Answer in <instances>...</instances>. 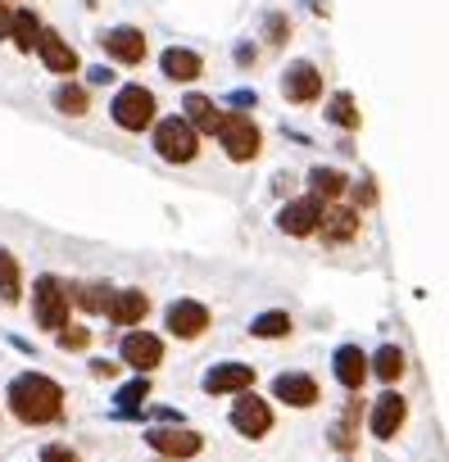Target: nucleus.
Masks as SVG:
<instances>
[{
	"label": "nucleus",
	"mask_w": 449,
	"mask_h": 462,
	"mask_svg": "<svg viewBox=\"0 0 449 462\" xmlns=\"http://www.w3.org/2000/svg\"><path fill=\"white\" fill-rule=\"evenodd\" d=\"M87 105H91V100H87V91H82L78 82H64V87L55 91V109H60V114H69V118H82V114H87Z\"/></svg>",
	"instance_id": "obj_29"
},
{
	"label": "nucleus",
	"mask_w": 449,
	"mask_h": 462,
	"mask_svg": "<svg viewBox=\"0 0 449 462\" xmlns=\"http://www.w3.org/2000/svg\"><path fill=\"white\" fill-rule=\"evenodd\" d=\"M10 37H14V46H19L23 55H28V51H37V37H42V23H37V14H33V10H14Z\"/></svg>",
	"instance_id": "obj_25"
},
{
	"label": "nucleus",
	"mask_w": 449,
	"mask_h": 462,
	"mask_svg": "<svg viewBox=\"0 0 449 462\" xmlns=\"http://www.w3.org/2000/svg\"><path fill=\"white\" fill-rule=\"evenodd\" d=\"M33 309H37V327H42V331L69 327V286H64L60 277H37V286H33Z\"/></svg>",
	"instance_id": "obj_3"
},
{
	"label": "nucleus",
	"mask_w": 449,
	"mask_h": 462,
	"mask_svg": "<svg viewBox=\"0 0 449 462\" xmlns=\"http://www.w3.org/2000/svg\"><path fill=\"white\" fill-rule=\"evenodd\" d=\"M309 186H313V199H336L350 181H345V172H336V168H313V172H309Z\"/></svg>",
	"instance_id": "obj_26"
},
{
	"label": "nucleus",
	"mask_w": 449,
	"mask_h": 462,
	"mask_svg": "<svg viewBox=\"0 0 449 462\" xmlns=\"http://www.w3.org/2000/svg\"><path fill=\"white\" fill-rule=\"evenodd\" d=\"M182 109H186V123H191V132H195V136H200V132H209V136H213V132H218V123H222V109H218L209 96H186V105H182Z\"/></svg>",
	"instance_id": "obj_21"
},
{
	"label": "nucleus",
	"mask_w": 449,
	"mask_h": 462,
	"mask_svg": "<svg viewBox=\"0 0 449 462\" xmlns=\"http://www.w3.org/2000/svg\"><path fill=\"white\" fill-rule=\"evenodd\" d=\"M368 372H372V376H381L386 385H395V381L404 376V354H399L395 345H381V349L368 358Z\"/></svg>",
	"instance_id": "obj_24"
},
{
	"label": "nucleus",
	"mask_w": 449,
	"mask_h": 462,
	"mask_svg": "<svg viewBox=\"0 0 449 462\" xmlns=\"http://www.w3.org/2000/svg\"><path fill=\"white\" fill-rule=\"evenodd\" d=\"M318 217H323V204H318L313 195H304V199H291V204L277 213V226L286 231V236H313Z\"/></svg>",
	"instance_id": "obj_9"
},
{
	"label": "nucleus",
	"mask_w": 449,
	"mask_h": 462,
	"mask_svg": "<svg viewBox=\"0 0 449 462\" xmlns=\"http://www.w3.org/2000/svg\"><path fill=\"white\" fill-rule=\"evenodd\" d=\"M318 231H323V241H332V245H345V241H354L359 236V208H323V217H318Z\"/></svg>",
	"instance_id": "obj_17"
},
{
	"label": "nucleus",
	"mask_w": 449,
	"mask_h": 462,
	"mask_svg": "<svg viewBox=\"0 0 449 462\" xmlns=\"http://www.w3.org/2000/svg\"><path fill=\"white\" fill-rule=\"evenodd\" d=\"M100 46H105V55L109 60H118V64H145V37H141V28H109L105 37H100Z\"/></svg>",
	"instance_id": "obj_10"
},
{
	"label": "nucleus",
	"mask_w": 449,
	"mask_h": 462,
	"mask_svg": "<svg viewBox=\"0 0 449 462\" xmlns=\"http://www.w3.org/2000/svg\"><path fill=\"white\" fill-rule=\"evenodd\" d=\"M404 417H408V403H404L395 390H386V394L372 403V435H377V439H395L399 426H404Z\"/></svg>",
	"instance_id": "obj_15"
},
{
	"label": "nucleus",
	"mask_w": 449,
	"mask_h": 462,
	"mask_svg": "<svg viewBox=\"0 0 449 462\" xmlns=\"http://www.w3.org/2000/svg\"><path fill=\"white\" fill-rule=\"evenodd\" d=\"M0 300L5 304L23 300V273H19V259L10 250H0Z\"/></svg>",
	"instance_id": "obj_23"
},
{
	"label": "nucleus",
	"mask_w": 449,
	"mask_h": 462,
	"mask_svg": "<svg viewBox=\"0 0 449 462\" xmlns=\"http://www.w3.org/2000/svg\"><path fill=\"white\" fill-rule=\"evenodd\" d=\"M87 78H91V87H109V82H114V69H105V64H96V69H91Z\"/></svg>",
	"instance_id": "obj_37"
},
{
	"label": "nucleus",
	"mask_w": 449,
	"mask_h": 462,
	"mask_svg": "<svg viewBox=\"0 0 449 462\" xmlns=\"http://www.w3.org/2000/svg\"><path fill=\"white\" fill-rule=\"evenodd\" d=\"M213 136L222 141L228 159H237V163H250V159L264 150V132H259L246 114H222V123H218V132H213Z\"/></svg>",
	"instance_id": "obj_2"
},
{
	"label": "nucleus",
	"mask_w": 449,
	"mask_h": 462,
	"mask_svg": "<svg viewBox=\"0 0 449 462\" xmlns=\"http://www.w3.org/2000/svg\"><path fill=\"white\" fill-rule=\"evenodd\" d=\"M154 150H159L164 163H191L200 154V136L191 132L186 118H164L154 127Z\"/></svg>",
	"instance_id": "obj_4"
},
{
	"label": "nucleus",
	"mask_w": 449,
	"mask_h": 462,
	"mask_svg": "<svg viewBox=\"0 0 449 462\" xmlns=\"http://www.w3.org/2000/svg\"><path fill=\"white\" fill-rule=\"evenodd\" d=\"M228 105H232V109H255V105H259V91H246V87H241V91L228 96Z\"/></svg>",
	"instance_id": "obj_35"
},
{
	"label": "nucleus",
	"mask_w": 449,
	"mask_h": 462,
	"mask_svg": "<svg viewBox=\"0 0 449 462\" xmlns=\"http://www.w3.org/2000/svg\"><path fill=\"white\" fill-rule=\"evenodd\" d=\"M332 367H336V381H341L345 390H359V385L368 381V354H363L359 345H341L336 358H332Z\"/></svg>",
	"instance_id": "obj_19"
},
{
	"label": "nucleus",
	"mask_w": 449,
	"mask_h": 462,
	"mask_svg": "<svg viewBox=\"0 0 449 462\" xmlns=\"http://www.w3.org/2000/svg\"><path fill=\"white\" fill-rule=\"evenodd\" d=\"M10 23H14V10L10 0H0V37H10Z\"/></svg>",
	"instance_id": "obj_38"
},
{
	"label": "nucleus",
	"mask_w": 449,
	"mask_h": 462,
	"mask_svg": "<svg viewBox=\"0 0 449 462\" xmlns=\"http://www.w3.org/2000/svg\"><path fill=\"white\" fill-rule=\"evenodd\" d=\"M286 32H291L286 14H268V42H273V46H282V42H286Z\"/></svg>",
	"instance_id": "obj_33"
},
{
	"label": "nucleus",
	"mask_w": 449,
	"mask_h": 462,
	"mask_svg": "<svg viewBox=\"0 0 449 462\" xmlns=\"http://www.w3.org/2000/svg\"><path fill=\"white\" fill-rule=\"evenodd\" d=\"M42 462H78V453L64 448V444H46V448H42Z\"/></svg>",
	"instance_id": "obj_34"
},
{
	"label": "nucleus",
	"mask_w": 449,
	"mask_h": 462,
	"mask_svg": "<svg viewBox=\"0 0 449 462\" xmlns=\"http://www.w3.org/2000/svg\"><path fill=\"white\" fill-rule=\"evenodd\" d=\"M37 55H42V64H46L51 73H60V78L78 73V51H73L60 32H46V28H42V37H37Z\"/></svg>",
	"instance_id": "obj_13"
},
{
	"label": "nucleus",
	"mask_w": 449,
	"mask_h": 462,
	"mask_svg": "<svg viewBox=\"0 0 449 462\" xmlns=\"http://www.w3.org/2000/svg\"><path fill=\"white\" fill-rule=\"evenodd\" d=\"M91 376H96V381H114V376H118V363H109V358H96V363H91Z\"/></svg>",
	"instance_id": "obj_36"
},
{
	"label": "nucleus",
	"mask_w": 449,
	"mask_h": 462,
	"mask_svg": "<svg viewBox=\"0 0 449 462\" xmlns=\"http://www.w3.org/2000/svg\"><path fill=\"white\" fill-rule=\"evenodd\" d=\"M109 286H69V304H78V309H87V313H105V304H109Z\"/></svg>",
	"instance_id": "obj_27"
},
{
	"label": "nucleus",
	"mask_w": 449,
	"mask_h": 462,
	"mask_svg": "<svg viewBox=\"0 0 449 462\" xmlns=\"http://www.w3.org/2000/svg\"><path fill=\"white\" fill-rule=\"evenodd\" d=\"M164 322H168V331L177 340H195V336L209 331V309L200 300H177V304H168V318Z\"/></svg>",
	"instance_id": "obj_8"
},
{
	"label": "nucleus",
	"mask_w": 449,
	"mask_h": 462,
	"mask_svg": "<svg viewBox=\"0 0 449 462\" xmlns=\"http://www.w3.org/2000/svg\"><path fill=\"white\" fill-rule=\"evenodd\" d=\"M237 64H255V46H237Z\"/></svg>",
	"instance_id": "obj_39"
},
{
	"label": "nucleus",
	"mask_w": 449,
	"mask_h": 462,
	"mask_svg": "<svg viewBox=\"0 0 449 462\" xmlns=\"http://www.w3.org/2000/svg\"><path fill=\"white\" fill-rule=\"evenodd\" d=\"M154 453H168V457H195L204 448V435L191 430V426H173V430H150L145 435Z\"/></svg>",
	"instance_id": "obj_11"
},
{
	"label": "nucleus",
	"mask_w": 449,
	"mask_h": 462,
	"mask_svg": "<svg viewBox=\"0 0 449 462\" xmlns=\"http://www.w3.org/2000/svg\"><path fill=\"white\" fill-rule=\"evenodd\" d=\"M10 412L28 426H46V421H60L64 412V390L42 376V372H23L10 381Z\"/></svg>",
	"instance_id": "obj_1"
},
{
	"label": "nucleus",
	"mask_w": 449,
	"mask_h": 462,
	"mask_svg": "<svg viewBox=\"0 0 449 462\" xmlns=\"http://www.w3.org/2000/svg\"><path fill=\"white\" fill-rule=\"evenodd\" d=\"M359 403H363V399H350V403H345V417L332 426V444H336L341 453H354V448H359Z\"/></svg>",
	"instance_id": "obj_22"
},
{
	"label": "nucleus",
	"mask_w": 449,
	"mask_h": 462,
	"mask_svg": "<svg viewBox=\"0 0 449 462\" xmlns=\"http://www.w3.org/2000/svg\"><path fill=\"white\" fill-rule=\"evenodd\" d=\"M282 96L291 105H313L323 96V69L309 64V60H295L286 73H282Z\"/></svg>",
	"instance_id": "obj_6"
},
{
	"label": "nucleus",
	"mask_w": 449,
	"mask_h": 462,
	"mask_svg": "<svg viewBox=\"0 0 449 462\" xmlns=\"http://www.w3.org/2000/svg\"><path fill=\"white\" fill-rule=\"evenodd\" d=\"M250 385H255V367H246V363H218L204 376V394H241Z\"/></svg>",
	"instance_id": "obj_12"
},
{
	"label": "nucleus",
	"mask_w": 449,
	"mask_h": 462,
	"mask_svg": "<svg viewBox=\"0 0 449 462\" xmlns=\"http://www.w3.org/2000/svg\"><path fill=\"white\" fill-rule=\"evenodd\" d=\"M154 96L145 91V87H123L118 96H114V105H109V114H114V123L123 127V132H145L150 123H154Z\"/></svg>",
	"instance_id": "obj_5"
},
{
	"label": "nucleus",
	"mask_w": 449,
	"mask_h": 462,
	"mask_svg": "<svg viewBox=\"0 0 449 462\" xmlns=\"http://www.w3.org/2000/svg\"><path fill=\"white\" fill-rule=\"evenodd\" d=\"M159 69H164V78H173V82H195V78L204 73V60H200L195 51L168 46V51L159 55Z\"/></svg>",
	"instance_id": "obj_20"
},
{
	"label": "nucleus",
	"mask_w": 449,
	"mask_h": 462,
	"mask_svg": "<svg viewBox=\"0 0 449 462\" xmlns=\"http://www.w3.org/2000/svg\"><path fill=\"white\" fill-rule=\"evenodd\" d=\"M273 394L282 403H291V408H313L318 403V381L304 376V372H286V376L273 381Z\"/></svg>",
	"instance_id": "obj_16"
},
{
	"label": "nucleus",
	"mask_w": 449,
	"mask_h": 462,
	"mask_svg": "<svg viewBox=\"0 0 449 462\" xmlns=\"http://www.w3.org/2000/svg\"><path fill=\"white\" fill-rule=\"evenodd\" d=\"M150 394V381L145 376H136V381H127L118 394H114V403H118V412H136V403Z\"/></svg>",
	"instance_id": "obj_31"
},
{
	"label": "nucleus",
	"mask_w": 449,
	"mask_h": 462,
	"mask_svg": "<svg viewBox=\"0 0 449 462\" xmlns=\"http://www.w3.org/2000/svg\"><path fill=\"white\" fill-rule=\"evenodd\" d=\"M91 331L87 327H60V349H87Z\"/></svg>",
	"instance_id": "obj_32"
},
{
	"label": "nucleus",
	"mask_w": 449,
	"mask_h": 462,
	"mask_svg": "<svg viewBox=\"0 0 449 462\" xmlns=\"http://www.w3.org/2000/svg\"><path fill=\"white\" fill-rule=\"evenodd\" d=\"M123 363L136 367V372L159 367V363H164V345H159V336H150V331H132V336H123Z\"/></svg>",
	"instance_id": "obj_14"
},
{
	"label": "nucleus",
	"mask_w": 449,
	"mask_h": 462,
	"mask_svg": "<svg viewBox=\"0 0 449 462\" xmlns=\"http://www.w3.org/2000/svg\"><path fill=\"white\" fill-rule=\"evenodd\" d=\"M250 336H259V340H282V336H291V318H286V313H259V318L250 322Z\"/></svg>",
	"instance_id": "obj_30"
},
{
	"label": "nucleus",
	"mask_w": 449,
	"mask_h": 462,
	"mask_svg": "<svg viewBox=\"0 0 449 462\" xmlns=\"http://www.w3.org/2000/svg\"><path fill=\"white\" fill-rule=\"evenodd\" d=\"M232 426L246 435V439H264L273 430V408L259 399V394H241L237 408H232Z\"/></svg>",
	"instance_id": "obj_7"
},
{
	"label": "nucleus",
	"mask_w": 449,
	"mask_h": 462,
	"mask_svg": "<svg viewBox=\"0 0 449 462\" xmlns=\"http://www.w3.org/2000/svg\"><path fill=\"white\" fill-rule=\"evenodd\" d=\"M327 118H332L336 127L354 132V127H359V105H354V96H350V91H336L332 105H327Z\"/></svg>",
	"instance_id": "obj_28"
},
{
	"label": "nucleus",
	"mask_w": 449,
	"mask_h": 462,
	"mask_svg": "<svg viewBox=\"0 0 449 462\" xmlns=\"http://www.w3.org/2000/svg\"><path fill=\"white\" fill-rule=\"evenodd\" d=\"M105 313H109L114 327H136V322L150 313V300H145L141 291H114L109 304H105Z\"/></svg>",
	"instance_id": "obj_18"
}]
</instances>
